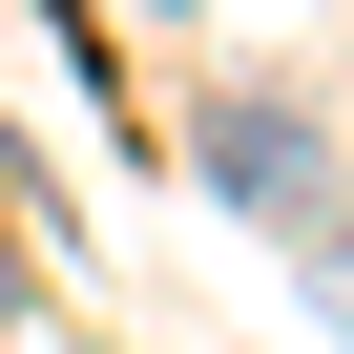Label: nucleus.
<instances>
[{
  "label": "nucleus",
  "instance_id": "1",
  "mask_svg": "<svg viewBox=\"0 0 354 354\" xmlns=\"http://www.w3.org/2000/svg\"><path fill=\"white\" fill-rule=\"evenodd\" d=\"M209 167H230V188H250V209H292V230L333 209V146H313L292 104H209Z\"/></svg>",
  "mask_w": 354,
  "mask_h": 354
}]
</instances>
